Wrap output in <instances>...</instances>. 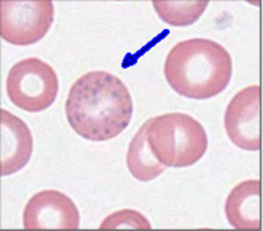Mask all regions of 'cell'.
I'll return each mask as SVG.
<instances>
[{
	"instance_id": "1",
	"label": "cell",
	"mask_w": 263,
	"mask_h": 231,
	"mask_svg": "<svg viewBox=\"0 0 263 231\" xmlns=\"http://www.w3.org/2000/svg\"><path fill=\"white\" fill-rule=\"evenodd\" d=\"M65 113L70 128L81 138L105 142L129 126L133 100L120 78L105 70H92L70 86Z\"/></svg>"
},
{
	"instance_id": "2",
	"label": "cell",
	"mask_w": 263,
	"mask_h": 231,
	"mask_svg": "<svg viewBox=\"0 0 263 231\" xmlns=\"http://www.w3.org/2000/svg\"><path fill=\"white\" fill-rule=\"evenodd\" d=\"M164 76L173 91L192 100L224 93L233 76V59L226 47L208 38L180 41L170 50Z\"/></svg>"
},
{
	"instance_id": "3",
	"label": "cell",
	"mask_w": 263,
	"mask_h": 231,
	"mask_svg": "<svg viewBox=\"0 0 263 231\" xmlns=\"http://www.w3.org/2000/svg\"><path fill=\"white\" fill-rule=\"evenodd\" d=\"M146 138L161 164L173 168L196 164L208 149L205 128L184 113H167L149 119Z\"/></svg>"
},
{
	"instance_id": "4",
	"label": "cell",
	"mask_w": 263,
	"mask_h": 231,
	"mask_svg": "<svg viewBox=\"0 0 263 231\" xmlns=\"http://www.w3.org/2000/svg\"><path fill=\"white\" fill-rule=\"evenodd\" d=\"M6 94L10 102L21 110L28 113L47 110L59 94L56 70L38 57L24 59L10 67Z\"/></svg>"
},
{
	"instance_id": "5",
	"label": "cell",
	"mask_w": 263,
	"mask_h": 231,
	"mask_svg": "<svg viewBox=\"0 0 263 231\" xmlns=\"http://www.w3.org/2000/svg\"><path fill=\"white\" fill-rule=\"evenodd\" d=\"M54 21L51 0H2L0 37L12 46H32L47 35Z\"/></svg>"
},
{
	"instance_id": "6",
	"label": "cell",
	"mask_w": 263,
	"mask_h": 231,
	"mask_svg": "<svg viewBox=\"0 0 263 231\" xmlns=\"http://www.w3.org/2000/svg\"><path fill=\"white\" fill-rule=\"evenodd\" d=\"M228 139L243 151H259L260 139V86L249 85L228 102L224 116Z\"/></svg>"
},
{
	"instance_id": "7",
	"label": "cell",
	"mask_w": 263,
	"mask_h": 231,
	"mask_svg": "<svg viewBox=\"0 0 263 231\" xmlns=\"http://www.w3.org/2000/svg\"><path fill=\"white\" fill-rule=\"evenodd\" d=\"M22 221L25 230H78L81 215L67 194L47 189L35 193L27 202Z\"/></svg>"
},
{
	"instance_id": "8",
	"label": "cell",
	"mask_w": 263,
	"mask_h": 231,
	"mask_svg": "<svg viewBox=\"0 0 263 231\" xmlns=\"http://www.w3.org/2000/svg\"><path fill=\"white\" fill-rule=\"evenodd\" d=\"M0 176H12L27 166L34 139L28 125L8 110H0Z\"/></svg>"
},
{
	"instance_id": "9",
	"label": "cell",
	"mask_w": 263,
	"mask_h": 231,
	"mask_svg": "<svg viewBox=\"0 0 263 231\" xmlns=\"http://www.w3.org/2000/svg\"><path fill=\"white\" fill-rule=\"evenodd\" d=\"M260 180H245L233 187L226 201V217L233 228L260 230Z\"/></svg>"
},
{
	"instance_id": "10",
	"label": "cell",
	"mask_w": 263,
	"mask_h": 231,
	"mask_svg": "<svg viewBox=\"0 0 263 231\" xmlns=\"http://www.w3.org/2000/svg\"><path fill=\"white\" fill-rule=\"evenodd\" d=\"M148 120L142 125L136 135L129 144L126 164L130 174L139 182H151L155 180L165 171V166L161 164L158 158L154 155L148 138H146Z\"/></svg>"
},
{
	"instance_id": "11",
	"label": "cell",
	"mask_w": 263,
	"mask_h": 231,
	"mask_svg": "<svg viewBox=\"0 0 263 231\" xmlns=\"http://www.w3.org/2000/svg\"><path fill=\"white\" fill-rule=\"evenodd\" d=\"M209 6L206 0H154L152 8L162 22L171 27H189L197 22Z\"/></svg>"
},
{
	"instance_id": "12",
	"label": "cell",
	"mask_w": 263,
	"mask_h": 231,
	"mask_svg": "<svg viewBox=\"0 0 263 231\" xmlns=\"http://www.w3.org/2000/svg\"><path fill=\"white\" fill-rule=\"evenodd\" d=\"M149 220L135 209H122L117 212L110 214L100 225L101 230H119V228H129V230H151Z\"/></svg>"
}]
</instances>
